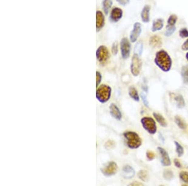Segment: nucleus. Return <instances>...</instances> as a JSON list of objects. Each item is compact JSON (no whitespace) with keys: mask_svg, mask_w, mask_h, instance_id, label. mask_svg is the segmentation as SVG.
<instances>
[{"mask_svg":"<svg viewBox=\"0 0 188 186\" xmlns=\"http://www.w3.org/2000/svg\"><path fill=\"white\" fill-rule=\"evenodd\" d=\"M154 63L160 69L164 72L170 71L173 64L170 55L164 50H161L156 52Z\"/></svg>","mask_w":188,"mask_h":186,"instance_id":"nucleus-1","label":"nucleus"},{"mask_svg":"<svg viewBox=\"0 0 188 186\" xmlns=\"http://www.w3.org/2000/svg\"><path fill=\"white\" fill-rule=\"evenodd\" d=\"M127 147L131 149H137L142 145V140L139 134L133 131H127L123 134Z\"/></svg>","mask_w":188,"mask_h":186,"instance_id":"nucleus-2","label":"nucleus"},{"mask_svg":"<svg viewBox=\"0 0 188 186\" xmlns=\"http://www.w3.org/2000/svg\"><path fill=\"white\" fill-rule=\"evenodd\" d=\"M112 88L107 85H100L96 91V98L99 102L105 104L109 100L111 97Z\"/></svg>","mask_w":188,"mask_h":186,"instance_id":"nucleus-3","label":"nucleus"},{"mask_svg":"<svg viewBox=\"0 0 188 186\" xmlns=\"http://www.w3.org/2000/svg\"><path fill=\"white\" fill-rule=\"evenodd\" d=\"M140 123L143 128L150 134L154 135L157 132V125L155 120L149 117H144L141 118Z\"/></svg>","mask_w":188,"mask_h":186,"instance_id":"nucleus-4","label":"nucleus"},{"mask_svg":"<svg viewBox=\"0 0 188 186\" xmlns=\"http://www.w3.org/2000/svg\"><path fill=\"white\" fill-rule=\"evenodd\" d=\"M142 65L143 62L140 58V56L137 54H134L132 58L130 68L131 73L134 77H137L139 75L141 68H142Z\"/></svg>","mask_w":188,"mask_h":186,"instance_id":"nucleus-5","label":"nucleus"},{"mask_svg":"<svg viewBox=\"0 0 188 186\" xmlns=\"http://www.w3.org/2000/svg\"><path fill=\"white\" fill-rule=\"evenodd\" d=\"M96 57L97 60L101 64H104L107 62L110 57V54L108 48L106 46L101 45L96 51Z\"/></svg>","mask_w":188,"mask_h":186,"instance_id":"nucleus-6","label":"nucleus"},{"mask_svg":"<svg viewBox=\"0 0 188 186\" xmlns=\"http://www.w3.org/2000/svg\"><path fill=\"white\" fill-rule=\"evenodd\" d=\"M120 51L122 57L124 60H127L129 58L130 55L131 45L129 40L124 37L120 41Z\"/></svg>","mask_w":188,"mask_h":186,"instance_id":"nucleus-7","label":"nucleus"},{"mask_svg":"<svg viewBox=\"0 0 188 186\" xmlns=\"http://www.w3.org/2000/svg\"><path fill=\"white\" fill-rule=\"evenodd\" d=\"M102 174L106 177L113 176L118 171L117 164L114 162H109L101 169Z\"/></svg>","mask_w":188,"mask_h":186,"instance_id":"nucleus-8","label":"nucleus"},{"mask_svg":"<svg viewBox=\"0 0 188 186\" xmlns=\"http://www.w3.org/2000/svg\"><path fill=\"white\" fill-rule=\"evenodd\" d=\"M142 32V27L141 24L139 22H136L134 23L133 29L131 31L130 34V40L132 43H135L138 40L140 35Z\"/></svg>","mask_w":188,"mask_h":186,"instance_id":"nucleus-9","label":"nucleus"},{"mask_svg":"<svg viewBox=\"0 0 188 186\" xmlns=\"http://www.w3.org/2000/svg\"><path fill=\"white\" fill-rule=\"evenodd\" d=\"M157 150L161 155V164L164 167L170 166L171 164V161L170 157H169V154L167 152V151L164 149V148L161 147H158Z\"/></svg>","mask_w":188,"mask_h":186,"instance_id":"nucleus-10","label":"nucleus"},{"mask_svg":"<svg viewBox=\"0 0 188 186\" xmlns=\"http://www.w3.org/2000/svg\"><path fill=\"white\" fill-rule=\"evenodd\" d=\"M122 15H123V11L120 8L116 7L113 8L110 12V20L114 23L118 22L122 18Z\"/></svg>","mask_w":188,"mask_h":186,"instance_id":"nucleus-11","label":"nucleus"},{"mask_svg":"<svg viewBox=\"0 0 188 186\" xmlns=\"http://www.w3.org/2000/svg\"><path fill=\"white\" fill-rule=\"evenodd\" d=\"M136 172L134 169L129 165H126L123 167L122 171V175L124 178L130 179L133 178L135 175Z\"/></svg>","mask_w":188,"mask_h":186,"instance_id":"nucleus-12","label":"nucleus"},{"mask_svg":"<svg viewBox=\"0 0 188 186\" xmlns=\"http://www.w3.org/2000/svg\"><path fill=\"white\" fill-rule=\"evenodd\" d=\"M109 112L110 115L117 120L122 119V114L119 107L115 104H111L109 106Z\"/></svg>","mask_w":188,"mask_h":186,"instance_id":"nucleus-13","label":"nucleus"},{"mask_svg":"<svg viewBox=\"0 0 188 186\" xmlns=\"http://www.w3.org/2000/svg\"><path fill=\"white\" fill-rule=\"evenodd\" d=\"M105 24V17L103 13L100 11L96 12V29L97 32H99Z\"/></svg>","mask_w":188,"mask_h":186,"instance_id":"nucleus-14","label":"nucleus"},{"mask_svg":"<svg viewBox=\"0 0 188 186\" xmlns=\"http://www.w3.org/2000/svg\"><path fill=\"white\" fill-rule=\"evenodd\" d=\"M150 6L148 5H146L143 7L142 12H141V19H142L143 22L145 23H149L150 22Z\"/></svg>","mask_w":188,"mask_h":186,"instance_id":"nucleus-15","label":"nucleus"},{"mask_svg":"<svg viewBox=\"0 0 188 186\" xmlns=\"http://www.w3.org/2000/svg\"><path fill=\"white\" fill-rule=\"evenodd\" d=\"M163 44L161 38L157 35H154L149 39V45L153 48H159Z\"/></svg>","mask_w":188,"mask_h":186,"instance_id":"nucleus-16","label":"nucleus"},{"mask_svg":"<svg viewBox=\"0 0 188 186\" xmlns=\"http://www.w3.org/2000/svg\"><path fill=\"white\" fill-rule=\"evenodd\" d=\"M164 21L163 19H162V18H158V19L154 20L153 23L152 31L153 32H156L157 31L161 30L164 26Z\"/></svg>","mask_w":188,"mask_h":186,"instance_id":"nucleus-17","label":"nucleus"},{"mask_svg":"<svg viewBox=\"0 0 188 186\" xmlns=\"http://www.w3.org/2000/svg\"><path fill=\"white\" fill-rule=\"evenodd\" d=\"M129 95L131 98L136 101H139L140 98L138 94V91L134 87H130L129 88Z\"/></svg>","mask_w":188,"mask_h":186,"instance_id":"nucleus-18","label":"nucleus"},{"mask_svg":"<svg viewBox=\"0 0 188 186\" xmlns=\"http://www.w3.org/2000/svg\"><path fill=\"white\" fill-rule=\"evenodd\" d=\"M153 116L154 117V118L156 119V120L157 121V122L161 125V126L163 127H167V122L166 121V119L164 118V117L159 114L158 113H156V112H154L153 113Z\"/></svg>","mask_w":188,"mask_h":186,"instance_id":"nucleus-19","label":"nucleus"},{"mask_svg":"<svg viewBox=\"0 0 188 186\" xmlns=\"http://www.w3.org/2000/svg\"><path fill=\"white\" fill-rule=\"evenodd\" d=\"M181 77L183 83L188 85V65H184L181 69Z\"/></svg>","mask_w":188,"mask_h":186,"instance_id":"nucleus-20","label":"nucleus"},{"mask_svg":"<svg viewBox=\"0 0 188 186\" xmlns=\"http://www.w3.org/2000/svg\"><path fill=\"white\" fill-rule=\"evenodd\" d=\"M174 100L176 101L177 107L179 108H183L186 105V102L184 97L181 95H177L174 97Z\"/></svg>","mask_w":188,"mask_h":186,"instance_id":"nucleus-21","label":"nucleus"},{"mask_svg":"<svg viewBox=\"0 0 188 186\" xmlns=\"http://www.w3.org/2000/svg\"><path fill=\"white\" fill-rule=\"evenodd\" d=\"M113 4L112 0H103L102 2V7L103 10L104 12L106 15L109 13L110 9L111 8Z\"/></svg>","mask_w":188,"mask_h":186,"instance_id":"nucleus-22","label":"nucleus"},{"mask_svg":"<svg viewBox=\"0 0 188 186\" xmlns=\"http://www.w3.org/2000/svg\"><path fill=\"white\" fill-rule=\"evenodd\" d=\"M174 120H175V122H176V125L179 127H180L182 130H186V127H187L186 126V124L184 122V120L181 117L177 115V116L175 117Z\"/></svg>","mask_w":188,"mask_h":186,"instance_id":"nucleus-23","label":"nucleus"},{"mask_svg":"<svg viewBox=\"0 0 188 186\" xmlns=\"http://www.w3.org/2000/svg\"><path fill=\"white\" fill-rule=\"evenodd\" d=\"M139 178L144 182H147L149 180V177L147 172L144 170H140L138 172Z\"/></svg>","mask_w":188,"mask_h":186,"instance_id":"nucleus-24","label":"nucleus"},{"mask_svg":"<svg viewBox=\"0 0 188 186\" xmlns=\"http://www.w3.org/2000/svg\"><path fill=\"white\" fill-rule=\"evenodd\" d=\"M143 43L142 42H138L134 46V54L140 56L143 53Z\"/></svg>","mask_w":188,"mask_h":186,"instance_id":"nucleus-25","label":"nucleus"},{"mask_svg":"<svg viewBox=\"0 0 188 186\" xmlns=\"http://www.w3.org/2000/svg\"><path fill=\"white\" fill-rule=\"evenodd\" d=\"M174 144L176 146V152L178 155V157H181L184 152V150L183 147L176 141L174 142Z\"/></svg>","mask_w":188,"mask_h":186,"instance_id":"nucleus-26","label":"nucleus"},{"mask_svg":"<svg viewBox=\"0 0 188 186\" xmlns=\"http://www.w3.org/2000/svg\"><path fill=\"white\" fill-rule=\"evenodd\" d=\"M175 31H176V26H175L167 25L166 26V30L165 31L164 35L166 36H170L173 34H174Z\"/></svg>","mask_w":188,"mask_h":186,"instance_id":"nucleus-27","label":"nucleus"},{"mask_svg":"<svg viewBox=\"0 0 188 186\" xmlns=\"http://www.w3.org/2000/svg\"><path fill=\"white\" fill-rule=\"evenodd\" d=\"M177 20V17L176 15H171L167 20V25L175 26Z\"/></svg>","mask_w":188,"mask_h":186,"instance_id":"nucleus-28","label":"nucleus"},{"mask_svg":"<svg viewBox=\"0 0 188 186\" xmlns=\"http://www.w3.org/2000/svg\"><path fill=\"white\" fill-rule=\"evenodd\" d=\"M180 178L183 182L188 184V172H181L180 174Z\"/></svg>","mask_w":188,"mask_h":186,"instance_id":"nucleus-29","label":"nucleus"},{"mask_svg":"<svg viewBox=\"0 0 188 186\" xmlns=\"http://www.w3.org/2000/svg\"><path fill=\"white\" fill-rule=\"evenodd\" d=\"M163 176L165 179L167 181H170L173 178V173L170 170H165L163 174Z\"/></svg>","mask_w":188,"mask_h":186,"instance_id":"nucleus-30","label":"nucleus"},{"mask_svg":"<svg viewBox=\"0 0 188 186\" xmlns=\"http://www.w3.org/2000/svg\"><path fill=\"white\" fill-rule=\"evenodd\" d=\"M179 35H180V36L182 38H186L188 37V30L187 28H182L180 30V32H179Z\"/></svg>","mask_w":188,"mask_h":186,"instance_id":"nucleus-31","label":"nucleus"},{"mask_svg":"<svg viewBox=\"0 0 188 186\" xmlns=\"http://www.w3.org/2000/svg\"><path fill=\"white\" fill-rule=\"evenodd\" d=\"M115 147V143L112 141H109L105 144V148L107 150H110Z\"/></svg>","mask_w":188,"mask_h":186,"instance_id":"nucleus-32","label":"nucleus"},{"mask_svg":"<svg viewBox=\"0 0 188 186\" xmlns=\"http://www.w3.org/2000/svg\"><path fill=\"white\" fill-rule=\"evenodd\" d=\"M102 75L99 71H96V87H98L102 81Z\"/></svg>","mask_w":188,"mask_h":186,"instance_id":"nucleus-33","label":"nucleus"},{"mask_svg":"<svg viewBox=\"0 0 188 186\" xmlns=\"http://www.w3.org/2000/svg\"><path fill=\"white\" fill-rule=\"evenodd\" d=\"M112 54L114 55H116V54H117L118 53V44L117 42H115L114 43H113L112 47Z\"/></svg>","mask_w":188,"mask_h":186,"instance_id":"nucleus-34","label":"nucleus"},{"mask_svg":"<svg viewBox=\"0 0 188 186\" xmlns=\"http://www.w3.org/2000/svg\"><path fill=\"white\" fill-rule=\"evenodd\" d=\"M146 157L149 161H153L154 159V158H155V154L153 152L148 151L146 152Z\"/></svg>","mask_w":188,"mask_h":186,"instance_id":"nucleus-35","label":"nucleus"},{"mask_svg":"<svg viewBox=\"0 0 188 186\" xmlns=\"http://www.w3.org/2000/svg\"><path fill=\"white\" fill-rule=\"evenodd\" d=\"M140 97H141V98H142L143 102V104H144V105L146 107H149V102L147 101L146 95L144 94V93H141V94H140Z\"/></svg>","mask_w":188,"mask_h":186,"instance_id":"nucleus-36","label":"nucleus"},{"mask_svg":"<svg viewBox=\"0 0 188 186\" xmlns=\"http://www.w3.org/2000/svg\"><path fill=\"white\" fill-rule=\"evenodd\" d=\"M116 1L122 6H126L128 5L130 2V0H116Z\"/></svg>","mask_w":188,"mask_h":186,"instance_id":"nucleus-37","label":"nucleus"},{"mask_svg":"<svg viewBox=\"0 0 188 186\" xmlns=\"http://www.w3.org/2000/svg\"><path fill=\"white\" fill-rule=\"evenodd\" d=\"M181 48L184 51L188 50V38L183 43V44L181 46Z\"/></svg>","mask_w":188,"mask_h":186,"instance_id":"nucleus-38","label":"nucleus"},{"mask_svg":"<svg viewBox=\"0 0 188 186\" xmlns=\"http://www.w3.org/2000/svg\"><path fill=\"white\" fill-rule=\"evenodd\" d=\"M174 164L175 166H176V167H177V168H181L182 165H181L180 161H179L178 159H174Z\"/></svg>","mask_w":188,"mask_h":186,"instance_id":"nucleus-39","label":"nucleus"},{"mask_svg":"<svg viewBox=\"0 0 188 186\" xmlns=\"http://www.w3.org/2000/svg\"><path fill=\"white\" fill-rule=\"evenodd\" d=\"M130 185H141V184H140V183H139V182H134V183H132V184H130Z\"/></svg>","mask_w":188,"mask_h":186,"instance_id":"nucleus-40","label":"nucleus"},{"mask_svg":"<svg viewBox=\"0 0 188 186\" xmlns=\"http://www.w3.org/2000/svg\"><path fill=\"white\" fill-rule=\"evenodd\" d=\"M186 58L188 61V52H187V53L186 54Z\"/></svg>","mask_w":188,"mask_h":186,"instance_id":"nucleus-41","label":"nucleus"}]
</instances>
